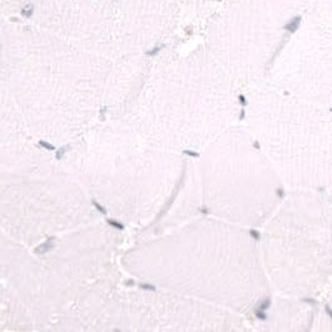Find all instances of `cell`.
Wrapping results in <instances>:
<instances>
[{
	"mask_svg": "<svg viewBox=\"0 0 332 332\" xmlns=\"http://www.w3.org/2000/svg\"><path fill=\"white\" fill-rule=\"evenodd\" d=\"M261 256L269 280L290 297L317 296L332 283V200L295 190L267 220Z\"/></svg>",
	"mask_w": 332,
	"mask_h": 332,
	"instance_id": "obj_1",
	"label": "cell"
},
{
	"mask_svg": "<svg viewBox=\"0 0 332 332\" xmlns=\"http://www.w3.org/2000/svg\"><path fill=\"white\" fill-rule=\"evenodd\" d=\"M256 140L295 190H332V106L261 105L250 110Z\"/></svg>",
	"mask_w": 332,
	"mask_h": 332,
	"instance_id": "obj_2",
	"label": "cell"
},
{
	"mask_svg": "<svg viewBox=\"0 0 332 332\" xmlns=\"http://www.w3.org/2000/svg\"><path fill=\"white\" fill-rule=\"evenodd\" d=\"M300 21H301V18H300V16H296V18H293L288 24L285 25V29L288 30V31H291V33H293V31H296L297 28L300 26Z\"/></svg>",
	"mask_w": 332,
	"mask_h": 332,
	"instance_id": "obj_3",
	"label": "cell"
},
{
	"mask_svg": "<svg viewBox=\"0 0 332 332\" xmlns=\"http://www.w3.org/2000/svg\"><path fill=\"white\" fill-rule=\"evenodd\" d=\"M21 14H23L25 18H30L31 14H33V5H26L25 8H23Z\"/></svg>",
	"mask_w": 332,
	"mask_h": 332,
	"instance_id": "obj_4",
	"label": "cell"
},
{
	"mask_svg": "<svg viewBox=\"0 0 332 332\" xmlns=\"http://www.w3.org/2000/svg\"><path fill=\"white\" fill-rule=\"evenodd\" d=\"M326 293H327V301H329V303H330V306L332 308V283L331 286L329 287V290L326 291Z\"/></svg>",
	"mask_w": 332,
	"mask_h": 332,
	"instance_id": "obj_5",
	"label": "cell"
}]
</instances>
